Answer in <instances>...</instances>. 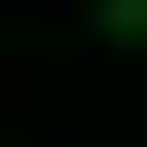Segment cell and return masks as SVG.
Masks as SVG:
<instances>
[{"instance_id":"1","label":"cell","mask_w":147,"mask_h":147,"mask_svg":"<svg viewBox=\"0 0 147 147\" xmlns=\"http://www.w3.org/2000/svg\"><path fill=\"white\" fill-rule=\"evenodd\" d=\"M110 28H147V0H110Z\"/></svg>"},{"instance_id":"2","label":"cell","mask_w":147,"mask_h":147,"mask_svg":"<svg viewBox=\"0 0 147 147\" xmlns=\"http://www.w3.org/2000/svg\"><path fill=\"white\" fill-rule=\"evenodd\" d=\"M28 9H64V0H28Z\"/></svg>"}]
</instances>
